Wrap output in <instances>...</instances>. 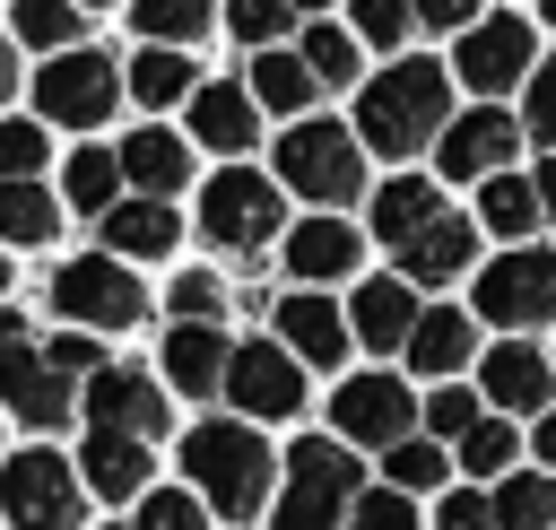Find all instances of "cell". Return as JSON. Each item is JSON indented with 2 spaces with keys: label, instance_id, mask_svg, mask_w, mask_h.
I'll return each instance as SVG.
<instances>
[{
  "label": "cell",
  "instance_id": "obj_1",
  "mask_svg": "<svg viewBox=\"0 0 556 530\" xmlns=\"http://www.w3.org/2000/svg\"><path fill=\"white\" fill-rule=\"evenodd\" d=\"M182 469H191V487L226 513V521H252L261 504H269V443L252 434V426H226V417H208V426H191L182 434Z\"/></svg>",
  "mask_w": 556,
  "mask_h": 530
},
{
  "label": "cell",
  "instance_id": "obj_2",
  "mask_svg": "<svg viewBox=\"0 0 556 530\" xmlns=\"http://www.w3.org/2000/svg\"><path fill=\"white\" fill-rule=\"evenodd\" d=\"M356 122H365V148H382V156H417L426 139H443V130H452L443 70H434V61H400V70H382V78L365 87Z\"/></svg>",
  "mask_w": 556,
  "mask_h": 530
},
{
  "label": "cell",
  "instance_id": "obj_3",
  "mask_svg": "<svg viewBox=\"0 0 556 530\" xmlns=\"http://www.w3.org/2000/svg\"><path fill=\"white\" fill-rule=\"evenodd\" d=\"M278 174H287V191H313V200L365 191V165H356L348 122H295V130L278 139Z\"/></svg>",
  "mask_w": 556,
  "mask_h": 530
},
{
  "label": "cell",
  "instance_id": "obj_4",
  "mask_svg": "<svg viewBox=\"0 0 556 530\" xmlns=\"http://www.w3.org/2000/svg\"><path fill=\"white\" fill-rule=\"evenodd\" d=\"M348 478H356V469H348V452H339V443H321V434H313V443H295V452H287L278 530H330L339 513H356V504H348Z\"/></svg>",
  "mask_w": 556,
  "mask_h": 530
},
{
  "label": "cell",
  "instance_id": "obj_5",
  "mask_svg": "<svg viewBox=\"0 0 556 530\" xmlns=\"http://www.w3.org/2000/svg\"><path fill=\"white\" fill-rule=\"evenodd\" d=\"M0 513L17 530H70L78 521V478L61 452H17L0 460Z\"/></svg>",
  "mask_w": 556,
  "mask_h": 530
},
{
  "label": "cell",
  "instance_id": "obj_6",
  "mask_svg": "<svg viewBox=\"0 0 556 530\" xmlns=\"http://www.w3.org/2000/svg\"><path fill=\"white\" fill-rule=\"evenodd\" d=\"M200 226H208V243H226V252H261L269 235H278V182L269 174H217L208 191H200Z\"/></svg>",
  "mask_w": 556,
  "mask_h": 530
},
{
  "label": "cell",
  "instance_id": "obj_7",
  "mask_svg": "<svg viewBox=\"0 0 556 530\" xmlns=\"http://www.w3.org/2000/svg\"><path fill=\"white\" fill-rule=\"evenodd\" d=\"M0 400H9L26 426H70V408H87V400H70V374H52V365L26 348V321H17V313H0Z\"/></svg>",
  "mask_w": 556,
  "mask_h": 530
},
{
  "label": "cell",
  "instance_id": "obj_8",
  "mask_svg": "<svg viewBox=\"0 0 556 530\" xmlns=\"http://www.w3.org/2000/svg\"><path fill=\"white\" fill-rule=\"evenodd\" d=\"M113 96H122V78H113V61L104 52H61V61H43V78H35V104H43V122H104L113 113Z\"/></svg>",
  "mask_w": 556,
  "mask_h": 530
},
{
  "label": "cell",
  "instance_id": "obj_9",
  "mask_svg": "<svg viewBox=\"0 0 556 530\" xmlns=\"http://www.w3.org/2000/svg\"><path fill=\"white\" fill-rule=\"evenodd\" d=\"M52 304L78 321V330H130L139 321V278L122 261H70L52 278Z\"/></svg>",
  "mask_w": 556,
  "mask_h": 530
},
{
  "label": "cell",
  "instance_id": "obj_10",
  "mask_svg": "<svg viewBox=\"0 0 556 530\" xmlns=\"http://www.w3.org/2000/svg\"><path fill=\"white\" fill-rule=\"evenodd\" d=\"M408 417H417V400H408L391 374H356V382H339V400H330L339 443H382V452H400V443H408Z\"/></svg>",
  "mask_w": 556,
  "mask_h": 530
},
{
  "label": "cell",
  "instance_id": "obj_11",
  "mask_svg": "<svg viewBox=\"0 0 556 530\" xmlns=\"http://www.w3.org/2000/svg\"><path fill=\"white\" fill-rule=\"evenodd\" d=\"M478 304L486 321L504 330H530V321H556V252H513L478 278Z\"/></svg>",
  "mask_w": 556,
  "mask_h": 530
},
{
  "label": "cell",
  "instance_id": "obj_12",
  "mask_svg": "<svg viewBox=\"0 0 556 530\" xmlns=\"http://www.w3.org/2000/svg\"><path fill=\"white\" fill-rule=\"evenodd\" d=\"M226 400L252 408V417H295V408H304V374H295V356H287L278 339H252V348H235Z\"/></svg>",
  "mask_w": 556,
  "mask_h": 530
},
{
  "label": "cell",
  "instance_id": "obj_13",
  "mask_svg": "<svg viewBox=\"0 0 556 530\" xmlns=\"http://www.w3.org/2000/svg\"><path fill=\"white\" fill-rule=\"evenodd\" d=\"M87 417H96V434H165V400H156V382L148 374H130V365H104L96 382H87Z\"/></svg>",
  "mask_w": 556,
  "mask_h": 530
},
{
  "label": "cell",
  "instance_id": "obj_14",
  "mask_svg": "<svg viewBox=\"0 0 556 530\" xmlns=\"http://www.w3.org/2000/svg\"><path fill=\"white\" fill-rule=\"evenodd\" d=\"M521 148V122L513 113H495V104H478V113H452V130H443V174H460V182H495L504 174V156Z\"/></svg>",
  "mask_w": 556,
  "mask_h": 530
},
{
  "label": "cell",
  "instance_id": "obj_15",
  "mask_svg": "<svg viewBox=\"0 0 556 530\" xmlns=\"http://www.w3.org/2000/svg\"><path fill=\"white\" fill-rule=\"evenodd\" d=\"M460 78H469L478 96H495V87H513V78H539V70H530V26H521V17L469 26V35H460Z\"/></svg>",
  "mask_w": 556,
  "mask_h": 530
},
{
  "label": "cell",
  "instance_id": "obj_16",
  "mask_svg": "<svg viewBox=\"0 0 556 530\" xmlns=\"http://www.w3.org/2000/svg\"><path fill=\"white\" fill-rule=\"evenodd\" d=\"M417 321H426V313H417V295H408L400 278H365V287H356L348 330H356L365 348H408V339H417Z\"/></svg>",
  "mask_w": 556,
  "mask_h": 530
},
{
  "label": "cell",
  "instance_id": "obj_17",
  "mask_svg": "<svg viewBox=\"0 0 556 530\" xmlns=\"http://www.w3.org/2000/svg\"><path fill=\"white\" fill-rule=\"evenodd\" d=\"M278 330H287V348H295L304 365H339V348L356 339L348 313H330L321 295H287V304H278Z\"/></svg>",
  "mask_w": 556,
  "mask_h": 530
},
{
  "label": "cell",
  "instance_id": "obj_18",
  "mask_svg": "<svg viewBox=\"0 0 556 530\" xmlns=\"http://www.w3.org/2000/svg\"><path fill=\"white\" fill-rule=\"evenodd\" d=\"M165 374H174V382H182L191 400H208V391H217V382L235 374V356H226V339H217L208 321H182V330L165 339Z\"/></svg>",
  "mask_w": 556,
  "mask_h": 530
},
{
  "label": "cell",
  "instance_id": "obj_19",
  "mask_svg": "<svg viewBox=\"0 0 556 530\" xmlns=\"http://www.w3.org/2000/svg\"><path fill=\"white\" fill-rule=\"evenodd\" d=\"M348 261H356V226H339V217H313V226L287 235V269L295 278H348Z\"/></svg>",
  "mask_w": 556,
  "mask_h": 530
},
{
  "label": "cell",
  "instance_id": "obj_20",
  "mask_svg": "<svg viewBox=\"0 0 556 530\" xmlns=\"http://www.w3.org/2000/svg\"><path fill=\"white\" fill-rule=\"evenodd\" d=\"M191 130L235 156V148H252L261 122H252V96H243V87H200V96H191Z\"/></svg>",
  "mask_w": 556,
  "mask_h": 530
},
{
  "label": "cell",
  "instance_id": "obj_21",
  "mask_svg": "<svg viewBox=\"0 0 556 530\" xmlns=\"http://www.w3.org/2000/svg\"><path fill=\"white\" fill-rule=\"evenodd\" d=\"M122 174L156 200V191H182L191 156H182V139H165V130H130V139H122Z\"/></svg>",
  "mask_w": 556,
  "mask_h": 530
},
{
  "label": "cell",
  "instance_id": "obj_22",
  "mask_svg": "<svg viewBox=\"0 0 556 530\" xmlns=\"http://www.w3.org/2000/svg\"><path fill=\"white\" fill-rule=\"evenodd\" d=\"M87 487L96 495H139V478H148V443L139 434H87Z\"/></svg>",
  "mask_w": 556,
  "mask_h": 530
},
{
  "label": "cell",
  "instance_id": "obj_23",
  "mask_svg": "<svg viewBox=\"0 0 556 530\" xmlns=\"http://www.w3.org/2000/svg\"><path fill=\"white\" fill-rule=\"evenodd\" d=\"M434 217H443V209H434V191H426L417 174H400V182H382V191H374V226H382L400 252H408V243H417Z\"/></svg>",
  "mask_w": 556,
  "mask_h": 530
},
{
  "label": "cell",
  "instance_id": "obj_24",
  "mask_svg": "<svg viewBox=\"0 0 556 530\" xmlns=\"http://www.w3.org/2000/svg\"><path fill=\"white\" fill-rule=\"evenodd\" d=\"M104 243L156 261V252H174V209H165V200H122V209L104 217Z\"/></svg>",
  "mask_w": 556,
  "mask_h": 530
},
{
  "label": "cell",
  "instance_id": "obj_25",
  "mask_svg": "<svg viewBox=\"0 0 556 530\" xmlns=\"http://www.w3.org/2000/svg\"><path fill=\"white\" fill-rule=\"evenodd\" d=\"M469 269V226L460 217H434L417 243H408V278L417 287H443V278H460Z\"/></svg>",
  "mask_w": 556,
  "mask_h": 530
},
{
  "label": "cell",
  "instance_id": "obj_26",
  "mask_svg": "<svg viewBox=\"0 0 556 530\" xmlns=\"http://www.w3.org/2000/svg\"><path fill=\"white\" fill-rule=\"evenodd\" d=\"M313 87H321V78H313V61H304V52H261V61H252V96H261L269 113H295Z\"/></svg>",
  "mask_w": 556,
  "mask_h": 530
},
{
  "label": "cell",
  "instance_id": "obj_27",
  "mask_svg": "<svg viewBox=\"0 0 556 530\" xmlns=\"http://www.w3.org/2000/svg\"><path fill=\"white\" fill-rule=\"evenodd\" d=\"M486 400H504V408H539V400H547V365H539L530 348H495V356H486Z\"/></svg>",
  "mask_w": 556,
  "mask_h": 530
},
{
  "label": "cell",
  "instance_id": "obj_28",
  "mask_svg": "<svg viewBox=\"0 0 556 530\" xmlns=\"http://www.w3.org/2000/svg\"><path fill=\"white\" fill-rule=\"evenodd\" d=\"M52 226H61L52 191H35V182H0V243H52Z\"/></svg>",
  "mask_w": 556,
  "mask_h": 530
},
{
  "label": "cell",
  "instance_id": "obj_29",
  "mask_svg": "<svg viewBox=\"0 0 556 530\" xmlns=\"http://www.w3.org/2000/svg\"><path fill=\"white\" fill-rule=\"evenodd\" d=\"M408 356H417V374H452V365H469V321H460V313H426L417 339H408Z\"/></svg>",
  "mask_w": 556,
  "mask_h": 530
},
{
  "label": "cell",
  "instance_id": "obj_30",
  "mask_svg": "<svg viewBox=\"0 0 556 530\" xmlns=\"http://www.w3.org/2000/svg\"><path fill=\"white\" fill-rule=\"evenodd\" d=\"M113 182H122V156H104V148H78V156H70V209L113 217V209H122V200H113Z\"/></svg>",
  "mask_w": 556,
  "mask_h": 530
},
{
  "label": "cell",
  "instance_id": "obj_31",
  "mask_svg": "<svg viewBox=\"0 0 556 530\" xmlns=\"http://www.w3.org/2000/svg\"><path fill=\"white\" fill-rule=\"evenodd\" d=\"M478 209H486V226H495V235H530V217H539V182L495 174V182L478 191Z\"/></svg>",
  "mask_w": 556,
  "mask_h": 530
},
{
  "label": "cell",
  "instance_id": "obj_32",
  "mask_svg": "<svg viewBox=\"0 0 556 530\" xmlns=\"http://www.w3.org/2000/svg\"><path fill=\"white\" fill-rule=\"evenodd\" d=\"M547 521H556V487H547V478H504L495 530H547Z\"/></svg>",
  "mask_w": 556,
  "mask_h": 530
},
{
  "label": "cell",
  "instance_id": "obj_33",
  "mask_svg": "<svg viewBox=\"0 0 556 530\" xmlns=\"http://www.w3.org/2000/svg\"><path fill=\"white\" fill-rule=\"evenodd\" d=\"M130 96H139V104L191 96V61H182V52H139V61H130Z\"/></svg>",
  "mask_w": 556,
  "mask_h": 530
},
{
  "label": "cell",
  "instance_id": "obj_34",
  "mask_svg": "<svg viewBox=\"0 0 556 530\" xmlns=\"http://www.w3.org/2000/svg\"><path fill=\"white\" fill-rule=\"evenodd\" d=\"M139 35L191 43V35H208V0H139Z\"/></svg>",
  "mask_w": 556,
  "mask_h": 530
},
{
  "label": "cell",
  "instance_id": "obj_35",
  "mask_svg": "<svg viewBox=\"0 0 556 530\" xmlns=\"http://www.w3.org/2000/svg\"><path fill=\"white\" fill-rule=\"evenodd\" d=\"M17 35H26V43H70V52H78V0H17Z\"/></svg>",
  "mask_w": 556,
  "mask_h": 530
},
{
  "label": "cell",
  "instance_id": "obj_36",
  "mask_svg": "<svg viewBox=\"0 0 556 530\" xmlns=\"http://www.w3.org/2000/svg\"><path fill=\"white\" fill-rule=\"evenodd\" d=\"M226 26H235L243 43H261V52H278V35H287V0H235Z\"/></svg>",
  "mask_w": 556,
  "mask_h": 530
},
{
  "label": "cell",
  "instance_id": "obj_37",
  "mask_svg": "<svg viewBox=\"0 0 556 530\" xmlns=\"http://www.w3.org/2000/svg\"><path fill=\"white\" fill-rule=\"evenodd\" d=\"M43 165V130L35 122H0V182H35Z\"/></svg>",
  "mask_w": 556,
  "mask_h": 530
},
{
  "label": "cell",
  "instance_id": "obj_38",
  "mask_svg": "<svg viewBox=\"0 0 556 530\" xmlns=\"http://www.w3.org/2000/svg\"><path fill=\"white\" fill-rule=\"evenodd\" d=\"M174 313H182V321H208V330H217V313H226V287H217L208 269H182V278H174Z\"/></svg>",
  "mask_w": 556,
  "mask_h": 530
},
{
  "label": "cell",
  "instance_id": "obj_39",
  "mask_svg": "<svg viewBox=\"0 0 556 530\" xmlns=\"http://www.w3.org/2000/svg\"><path fill=\"white\" fill-rule=\"evenodd\" d=\"M443 469H452V460H443L434 443H400V452H391V487H400V495H417V487H443Z\"/></svg>",
  "mask_w": 556,
  "mask_h": 530
},
{
  "label": "cell",
  "instance_id": "obj_40",
  "mask_svg": "<svg viewBox=\"0 0 556 530\" xmlns=\"http://www.w3.org/2000/svg\"><path fill=\"white\" fill-rule=\"evenodd\" d=\"M426 426H434V434H452V443H469L486 417H478V400H469V391H434V400H426Z\"/></svg>",
  "mask_w": 556,
  "mask_h": 530
},
{
  "label": "cell",
  "instance_id": "obj_41",
  "mask_svg": "<svg viewBox=\"0 0 556 530\" xmlns=\"http://www.w3.org/2000/svg\"><path fill=\"white\" fill-rule=\"evenodd\" d=\"M348 530H417V513H408V495H400V487H382V495H356Z\"/></svg>",
  "mask_w": 556,
  "mask_h": 530
},
{
  "label": "cell",
  "instance_id": "obj_42",
  "mask_svg": "<svg viewBox=\"0 0 556 530\" xmlns=\"http://www.w3.org/2000/svg\"><path fill=\"white\" fill-rule=\"evenodd\" d=\"M295 52L313 61V78H348V70H356V52H348V35H339V26H313Z\"/></svg>",
  "mask_w": 556,
  "mask_h": 530
},
{
  "label": "cell",
  "instance_id": "obj_43",
  "mask_svg": "<svg viewBox=\"0 0 556 530\" xmlns=\"http://www.w3.org/2000/svg\"><path fill=\"white\" fill-rule=\"evenodd\" d=\"M460 469H478V478H486V469H513V426H495V417H486V426L460 443Z\"/></svg>",
  "mask_w": 556,
  "mask_h": 530
},
{
  "label": "cell",
  "instance_id": "obj_44",
  "mask_svg": "<svg viewBox=\"0 0 556 530\" xmlns=\"http://www.w3.org/2000/svg\"><path fill=\"white\" fill-rule=\"evenodd\" d=\"M356 35L365 43H400L408 35V0H356Z\"/></svg>",
  "mask_w": 556,
  "mask_h": 530
},
{
  "label": "cell",
  "instance_id": "obj_45",
  "mask_svg": "<svg viewBox=\"0 0 556 530\" xmlns=\"http://www.w3.org/2000/svg\"><path fill=\"white\" fill-rule=\"evenodd\" d=\"M521 130H530V139H547V156H556V61L530 78V113H521Z\"/></svg>",
  "mask_w": 556,
  "mask_h": 530
},
{
  "label": "cell",
  "instance_id": "obj_46",
  "mask_svg": "<svg viewBox=\"0 0 556 530\" xmlns=\"http://www.w3.org/2000/svg\"><path fill=\"white\" fill-rule=\"evenodd\" d=\"M130 530H200V504H191V495H148Z\"/></svg>",
  "mask_w": 556,
  "mask_h": 530
},
{
  "label": "cell",
  "instance_id": "obj_47",
  "mask_svg": "<svg viewBox=\"0 0 556 530\" xmlns=\"http://www.w3.org/2000/svg\"><path fill=\"white\" fill-rule=\"evenodd\" d=\"M43 365H52V374H87V382H96V374H104V365H96V339H87V330H61V339H52V356H43Z\"/></svg>",
  "mask_w": 556,
  "mask_h": 530
},
{
  "label": "cell",
  "instance_id": "obj_48",
  "mask_svg": "<svg viewBox=\"0 0 556 530\" xmlns=\"http://www.w3.org/2000/svg\"><path fill=\"white\" fill-rule=\"evenodd\" d=\"M434 530H495V513H486V495H443Z\"/></svg>",
  "mask_w": 556,
  "mask_h": 530
},
{
  "label": "cell",
  "instance_id": "obj_49",
  "mask_svg": "<svg viewBox=\"0 0 556 530\" xmlns=\"http://www.w3.org/2000/svg\"><path fill=\"white\" fill-rule=\"evenodd\" d=\"M408 9H417L426 26H469V17H478V0H408Z\"/></svg>",
  "mask_w": 556,
  "mask_h": 530
},
{
  "label": "cell",
  "instance_id": "obj_50",
  "mask_svg": "<svg viewBox=\"0 0 556 530\" xmlns=\"http://www.w3.org/2000/svg\"><path fill=\"white\" fill-rule=\"evenodd\" d=\"M530 452H539V460L556 469V417H539V434H530Z\"/></svg>",
  "mask_w": 556,
  "mask_h": 530
},
{
  "label": "cell",
  "instance_id": "obj_51",
  "mask_svg": "<svg viewBox=\"0 0 556 530\" xmlns=\"http://www.w3.org/2000/svg\"><path fill=\"white\" fill-rule=\"evenodd\" d=\"M539 209H547V217H556V156H547V165H539Z\"/></svg>",
  "mask_w": 556,
  "mask_h": 530
},
{
  "label": "cell",
  "instance_id": "obj_52",
  "mask_svg": "<svg viewBox=\"0 0 556 530\" xmlns=\"http://www.w3.org/2000/svg\"><path fill=\"white\" fill-rule=\"evenodd\" d=\"M539 17H547V26H556V0H539Z\"/></svg>",
  "mask_w": 556,
  "mask_h": 530
},
{
  "label": "cell",
  "instance_id": "obj_53",
  "mask_svg": "<svg viewBox=\"0 0 556 530\" xmlns=\"http://www.w3.org/2000/svg\"><path fill=\"white\" fill-rule=\"evenodd\" d=\"M287 9H330V0H287Z\"/></svg>",
  "mask_w": 556,
  "mask_h": 530
},
{
  "label": "cell",
  "instance_id": "obj_54",
  "mask_svg": "<svg viewBox=\"0 0 556 530\" xmlns=\"http://www.w3.org/2000/svg\"><path fill=\"white\" fill-rule=\"evenodd\" d=\"M0 96H9V52H0Z\"/></svg>",
  "mask_w": 556,
  "mask_h": 530
},
{
  "label": "cell",
  "instance_id": "obj_55",
  "mask_svg": "<svg viewBox=\"0 0 556 530\" xmlns=\"http://www.w3.org/2000/svg\"><path fill=\"white\" fill-rule=\"evenodd\" d=\"M0 295H9V261H0Z\"/></svg>",
  "mask_w": 556,
  "mask_h": 530
},
{
  "label": "cell",
  "instance_id": "obj_56",
  "mask_svg": "<svg viewBox=\"0 0 556 530\" xmlns=\"http://www.w3.org/2000/svg\"><path fill=\"white\" fill-rule=\"evenodd\" d=\"M78 9H104V0H78Z\"/></svg>",
  "mask_w": 556,
  "mask_h": 530
}]
</instances>
